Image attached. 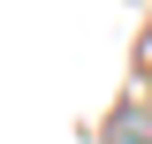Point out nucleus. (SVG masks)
<instances>
[{
  "instance_id": "obj_1",
  "label": "nucleus",
  "mask_w": 152,
  "mask_h": 144,
  "mask_svg": "<svg viewBox=\"0 0 152 144\" xmlns=\"http://www.w3.org/2000/svg\"><path fill=\"white\" fill-rule=\"evenodd\" d=\"M107 144H152V114H145V106H122V114L107 121Z\"/></svg>"
}]
</instances>
